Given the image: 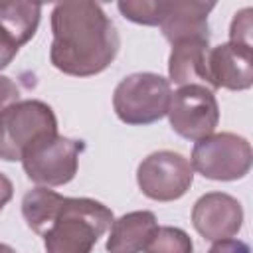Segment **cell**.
Masks as SVG:
<instances>
[{
    "instance_id": "15",
    "label": "cell",
    "mask_w": 253,
    "mask_h": 253,
    "mask_svg": "<svg viewBox=\"0 0 253 253\" xmlns=\"http://www.w3.org/2000/svg\"><path fill=\"white\" fill-rule=\"evenodd\" d=\"M119 12L140 26H160L166 10H168V2L164 0H121L117 4Z\"/></svg>"
},
{
    "instance_id": "22",
    "label": "cell",
    "mask_w": 253,
    "mask_h": 253,
    "mask_svg": "<svg viewBox=\"0 0 253 253\" xmlns=\"http://www.w3.org/2000/svg\"><path fill=\"white\" fill-rule=\"evenodd\" d=\"M0 253H16L10 245H6V243H0Z\"/></svg>"
},
{
    "instance_id": "1",
    "label": "cell",
    "mask_w": 253,
    "mask_h": 253,
    "mask_svg": "<svg viewBox=\"0 0 253 253\" xmlns=\"http://www.w3.org/2000/svg\"><path fill=\"white\" fill-rule=\"evenodd\" d=\"M51 34V65L73 77H91L105 71L121 47L115 24L99 4L89 0L55 4Z\"/></svg>"
},
{
    "instance_id": "12",
    "label": "cell",
    "mask_w": 253,
    "mask_h": 253,
    "mask_svg": "<svg viewBox=\"0 0 253 253\" xmlns=\"http://www.w3.org/2000/svg\"><path fill=\"white\" fill-rule=\"evenodd\" d=\"M215 8L213 2L172 0L168 2L166 16L160 24L164 38L174 43L186 38H210L208 14Z\"/></svg>"
},
{
    "instance_id": "10",
    "label": "cell",
    "mask_w": 253,
    "mask_h": 253,
    "mask_svg": "<svg viewBox=\"0 0 253 253\" xmlns=\"http://www.w3.org/2000/svg\"><path fill=\"white\" fill-rule=\"evenodd\" d=\"M210 89L245 91L253 85V47L239 43H221L208 51Z\"/></svg>"
},
{
    "instance_id": "3",
    "label": "cell",
    "mask_w": 253,
    "mask_h": 253,
    "mask_svg": "<svg viewBox=\"0 0 253 253\" xmlns=\"http://www.w3.org/2000/svg\"><path fill=\"white\" fill-rule=\"evenodd\" d=\"M172 99V85L158 73L126 75L113 93V109L126 125H150L166 117Z\"/></svg>"
},
{
    "instance_id": "11",
    "label": "cell",
    "mask_w": 253,
    "mask_h": 253,
    "mask_svg": "<svg viewBox=\"0 0 253 253\" xmlns=\"http://www.w3.org/2000/svg\"><path fill=\"white\" fill-rule=\"evenodd\" d=\"M208 51L210 38H186L174 42L168 57V81L180 87L204 85L210 89Z\"/></svg>"
},
{
    "instance_id": "4",
    "label": "cell",
    "mask_w": 253,
    "mask_h": 253,
    "mask_svg": "<svg viewBox=\"0 0 253 253\" xmlns=\"http://www.w3.org/2000/svg\"><path fill=\"white\" fill-rule=\"evenodd\" d=\"M57 132L53 109L38 99H26L0 113V158L22 160L24 152L42 136Z\"/></svg>"
},
{
    "instance_id": "7",
    "label": "cell",
    "mask_w": 253,
    "mask_h": 253,
    "mask_svg": "<svg viewBox=\"0 0 253 253\" xmlns=\"http://www.w3.org/2000/svg\"><path fill=\"white\" fill-rule=\"evenodd\" d=\"M194 182V170L188 158L174 150H158L142 158L136 168L140 192L154 202H174L182 198Z\"/></svg>"
},
{
    "instance_id": "9",
    "label": "cell",
    "mask_w": 253,
    "mask_h": 253,
    "mask_svg": "<svg viewBox=\"0 0 253 253\" xmlns=\"http://www.w3.org/2000/svg\"><path fill=\"white\" fill-rule=\"evenodd\" d=\"M192 223L208 241L229 239L237 235L243 225V208L229 194L208 192L194 204Z\"/></svg>"
},
{
    "instance_id": "21",
    "label": "cell",
    "mask_w": 253,
    "mask_h": 253,
    "mask_svg": "<svg viewBox=\"0 0 253 253\" xmlns=\"http://www.w3.org/2000/svg\"><path fill=\"white\" fill-rule=\"evenodd\" d=\"M12 196H14V186H12L10 178L0 172V211H2L4 206L12 200Z\"/></svg>"
},
{
    "instance_id": "18",
    "label": "cell",
    "mask_w": 253,
    "mask_h": 253,
    "mask_svg": "<svg viewBox=\"0 0 253 253\" xmlns=\"http://www.w3.org/2000/svg\"><path fill=\"white\" fill-rule=\"evenodd\" d=\"M20 47L22 45L18 43V40L0 24V69L8 67L12 63V59L16 57Z\"/></svg>"
},
{
    "instance_id": "19",
    "label": "cell",
    "mask_w": 253,
    "mask_h": 253,
    "mask_svg": "<svg viewBox=\"0 0 253 253\" xmlns=\"http://www.w3.org/2000/svg\"><path fill=\"white\" fill-rule=\"evenodd\" d=\"M20 101V87L6 75H0V113Z\"/></svg>"
},
{
    "instance_id": "8",
    "label": "cell",
    "mask_w": 253,
    "mask_h": 253,
    "mask_svg": "<svg viewBox=\"0 0 253 253\" xmlns=\"http://www.w3.org/2000/svg\"><path fill=\"white\" fill-rule=\"evenodd\" d=\"M166 115L176 134L198 142L213 134L219 123V105L211 89L204 85H186L172 93Z\"/></svg>"
},
{
    "instance_id": "5",
    "label": "cell",
    "mask_w": 253,
    "mask_h": 253,
    "mask_svg": "<svg viewBox=\"0 0 253 253\" xmlns=\"http://www.w3.org/2000/svg\"><path fill=\"white\" fill-rule=\"evenodd\" d=\"M85 150L83 140L61 134H45L36 140L22 156L26 176L43 188H55L71 182L77 174L79 156Z\"/></svg>"
},
{
    "instance_id": "13",
    "label": "cell",
    "mask_w": 253,
    "mask_h": 253,
    "mask_svg": "<svg viewBox=\"0 0 253 253\" xmlns=\"http://www.w3.org/2000/svg\"><path fill=\"white\" fill-rule=\"evenodd\" d=\"M156 229L158 221L152 211H128L119 219H113L105 247L109 253H140L146 249Z\"/></svg>"
},
{
    "instance_id": "6",
    "label": "cell",
    "mask_w": 253,
    "mask_h": 253,
    "mask_svg": "<svg viewBox=\"0 0 253 253\" xmlns=\"http://www.w3.org/2000/svg\"><path fill=\"white\" fill-rule=\"evenodd\" d=\"M251 144L235 132H213L192 148V170L208 180H241L251 170Z\"/></svg>"
},
{
    "instance_id": "20",
    "label": "cell",
    "mask_w": 253,
    "mask_h": 253,
    "mask_svg": "<svg viewBox=\"0 0 253 253\" xmlns=\"http://www.w3.org/2000/svg\"><path fill=\"white\" fill-rule=\"evenodd\" d=\"M208 253H251L249 245L241 239H221V241H213V245L210 247Z\"/></svg>"
},
{
    "instance_id": "14",
    "label": "cell",
    "mask_w": 253,
    "mask_h": 253,
    "mask_svg": "<svg viewBox=\"0 0 253 253\" xmlns=\"http://www.w3.org/2000/svg\"><path fill=\"white\" fill-rule=\"evenodd\" d=\"M42 6L32 2H0V24L18 40L28 43L40 26Z\"/></svg>"
},
{
    "instance_id": "17",
    "label": "cell",
    "mask_w": 253,
    "mask_h": 253,
    "mask_svg": "<svg viewBox=\"0 0 253 253\" xmlns=\"http://www.w3.org/2000/svg\"><path fill=\"white\" fill-rule=\"evenodd\" d=\"M251 14H253L251 8H243L241 12L235 14V18L231 20V28H229V42L231 43L251 47V30H253Z\"/></svg>"
},
{
    "instance_id": "16",
    "label": "cell",
    "mask_w": 253,
    "mask_h": 253,
    "mask_svg": "<svg viewBox=\"0 0 253 253\" xmlns=\"http://www.w3.org/2000/svg\"><path fill=\"white\" fill-rule=\"evenodd\" d=\"M144 253H194V243L184 229L162 225L152 235Z\"/></svg>"
},
{
    "instance_id": "2",
    "label": "cell",
    "mask_w": 253,
    "mask_h": 253,
    "mask_svg": "<svg viewBox=\"0 0 253 253\" xmlns=\"http://www.w3.org/2000/svg\"><path fill=\"white\" fill-rule=\"evenodd\" d=\"M22 215L28 227L43 237L47 253H91L113 223V211L105 204L65 198L43 186L24 194Z\"/></svg>"
}]
</instances>
